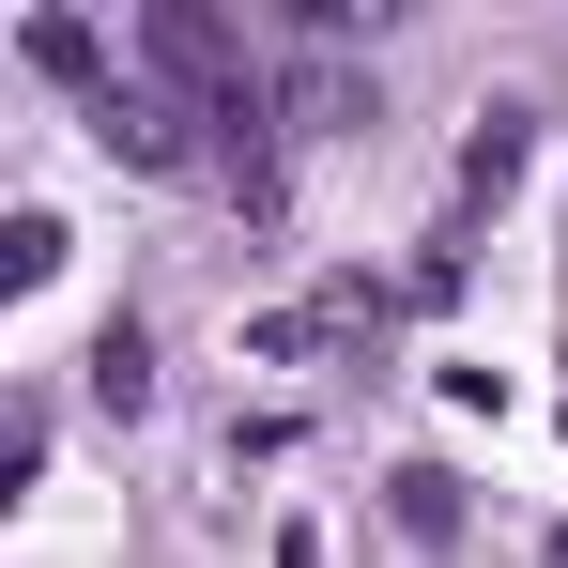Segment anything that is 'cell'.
<instances>
[{
    "label": "cell",
    "instance_id": "6da1fadb",
    "mask_svg": "<svg viewBox=\"0 0 568 568\" xmlns=\"http://www.w3.org/2000/svg\"><path fill=\"white\" fill-rule=\"evenodd\" d=\"M93 139H108V170H185V154H200V123L154 93V78H108V93H93Z\"/></svg>",
    "mask_w": 568,
    "mask_h": 568
},
{
    "label": "cell",
    "instance_id": "7a4b0ae2",
    "mask_svg": "<svg viewBox=\"0 0 568 568\" xmlns=\"http://www.w3.org/2000/svg\"><path fill=\"white\" fill-rule=\"evenodd\" d=\"M384 507H399L415 554H462V476H446V462H399V476H384Z\"/></svg>",
    "mask_w": 568,
    "mask_h": 568
},
{
    "label": "cell",
    "instance_id": "3957f363",
    "mask_svg": "<svg viewBox=\"0 0 568 568\" xmlns=\"http://www.w3.org/2000/svg\"><path fill=\"white\" fill-rule=\"evenodd\" d=\"M93 399H108V415H154V338H139V323L93 338Z\"/></svg>",
    "mask_w": 568,
    "mask_h": 568
},
{
    "label": "cell",
    "instance_id": "277c9868",
    "mask_svg": "<svg viewBox=\"0 0 568 568\" xmlns=\"http://www.w3.org/2000/svg\"><path fill=\"white\" fill-rule=\"evenodd\" d=\"M523 154H538V139H523V108H491V123L462 139V185H476V200H507V185H523Z\"/></svg>",
    "mask_w": 568,
    "mask_h": 568
},
{
    "label": "cell",
    "instance_id": "5b68a950",
    "mask_svg": "<svg viewBox=\"0 0 568 568\" xmlns=\"http://www.w3.org/2000/svg\"><path fill=\"white\" fill-rule=\"evenodd\" d=\"M31 62H47V78H78V93H108V47L78 31V16H31Z\"/></svg>",
    "mask_w": 568,
    "mask_h": 568
},
{
    "label": "cell",
    "instance_id": "8992f818",
    "mask_svg": "<svg viewBox=\"0 0 568 568\" xmlns=\"http://www.w3.org/2000/svg\"><path fill=\"white\" fill-rule=\"evenodd\" d=\"M0 277H16V292L62 277V215H16V231H0Z\"/></svg>",
    "mask_w": 568,
    "mask_h": 568
},
{
    "label": "cell",
    "instance_id": "52a82bcc",
    "mask_svg": "<svg viewBox=\"0 0 568 568\" xmlns=\"http://www.w3.org/2000/svg\"><path fill=\"white\" fill-rule=\"evenodd\" d=\"M554 568H568V523H554Z\"/></svg>",
    "mask_w": 568,
    "mask_h": 568
}]
</instances>
